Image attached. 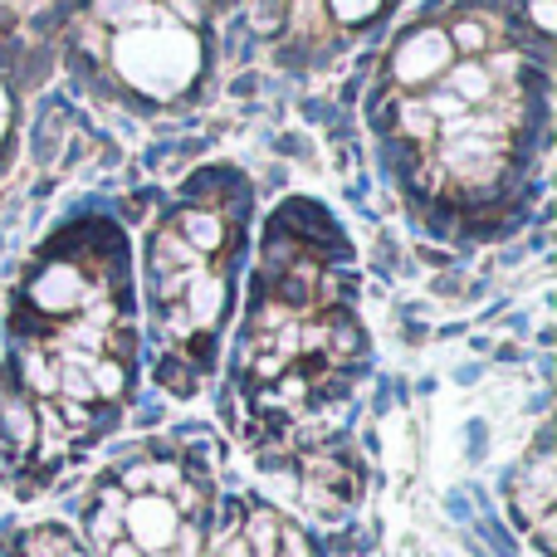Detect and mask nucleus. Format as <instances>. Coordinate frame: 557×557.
<instances>
[{
  "label": "nucleus",
  "instance_id": "obj_5",
  "mask_svg": "<svg viewBox=\"0 0 557 557\" xmlns=\"http://www.w3.org/2000/svg\"><path fill=\"white\" fill-rule=\"evenodd\" d=\"M211 0H69L59 64L117 113H191L215 84Z\"/></svg>",
  "mask_w": 557,
  "mask_h": 557
},
{
  "label": "nucleus",
  "instance_id": "obj_4",
  "mask_svg": "<svg viewBox=\"0 0 557 557\" xmlns=\"http://www.w3.org/2000/svg\"><path fill=\"white\" fill-rule=\"evenodd\" d=\"M255 245V186L235 162H206L162 196L143 231L137 323L162 392L191 401L215 376Z\"/></svg>",
  "mask_w": 557,
  "mask_h": 557
},
{
  "label": "nucleus",
  "instance_id": "obj_11",
  "mask_svg": "<svg viewBox=\"0 0 557 557\" xmlns=\"http://www.w3.org/2000/svg\"><path fill=\"white\" fill-rule=\"evenodd\" d=\"M480 10H490L519 45H529L539 59L553 64V0H474Z\"/></svg>",
  "mask_w": 557,
  "mask_h": 557
},
{
  "label": "nucleus",
  "instance_id": "obj_8",
  "mask_svg": "<svg viewBox=\"0 0 557 557\" xmlns=\"http://www.w3.org/2000/svg\"><path fill=\"white\" fill-rule=\"evenodd\" d=\"M196 557H318V543L278 504L260 499V494H235V499L215 504Z\"/></svg>",
  "mask_w": 557,
  "mask_h": 557
},
{
  "label": "nucleus",
  "instance_id": "obj_2",
  "mask_svg": "<svg viewBox=\"0 0 557 557\" xmlns=\"http://www.w3.org/2000/svg\"><path fill=\"white\" fill-rule=\"evenodd\" d=\"M133 240L78 211L25 255L5 298L0 474L20 499L54 490L123 425L143 372Z\"/></svg>",
  "mask_w": 557,
  "mask_h": 557
},
{
  "label": "nucleus",
  "instance_id": "obj_7",
  "mask_svg": "<svg viewBox=\"0 0 557 557\" xmlns=\"http://www.w3.org/2000/svg\"><path fill=\"white\" fill-rule=\"evenodd\" d=\"M260 45L284 74H318L392 29L406 0H245Z\"/></svg>",
  "mask_w": 557,
  "mask_h": 557
},
{
  "label": "nucleus",
  "instance_id": "obj_14",
  "mask_svg": "<svg viewBox=\"0 0 557 557\" xmlns=\"http://www.w3.org/2000/svg\"><path fill=\"white\" fill-rule=\"evenodd\" d=\"M215 5V15H221V10H231V5H240V0H211Z\"/></svg>",
  "mask_w": 557,
  "mask_h": 557
},
{
  "label": "nucleus",
  "instance_id": "obj_10",
  "mask_svg": "<svg viewBox=\"0 0 557 557\" xmlns=\"http://www.w3.org/2000/svg\"><path fill=\"white\" fill-rule=\"evenodd\" d=\"M513 513L529 523V533L539 539V548H548V513H553V465H548V445L529 455V465L513 480Z\"/></svg>",
  "mask_w": 557,
  "mask_h": 557
},
{
  "label": "nucleus",
  "instance_id": "obj_3",
  "mask_svg": "<svg viewBox=\"0 0 557 557\" xmlns=\"http://www.w3.org/2000/svg\"><path fill=\"white\" fill-rule=\"evenodd\" d=\"M221 411L264 465L343 441L372 367L357 245L318 196H284L250 245Z\"/></svg>",
  "mask_w": 557,
  "mask_h": 557
},
{
  "label": "nucleus",
  "instance_id": "obj_12",
  "mask_svg": "<svg viewBox=\"0 0 557 557\" xmlns=\"http://www.w3.org/2000/svg\"><path fill=\"white\" fill-rule=\"evenodd\" d=\"M0 557H88L64 523H29L0 539Z\"/></svg>",
  "mask_w": 557,
  "mask_h": 557
},
{
  "label": "nucleus",
  "instance_id": "obj_6",
  "mask_svg": "<svg viewBox=\"0 0 557 557\" xmlns=\"http://www.w3.org/2000/svg\"><path fill=\"white\" fill-rule=\"evenodd\" d=\"M215 513V474L201 445L143 441L94 474L78 504L88 557H196Z\"/></svg>",
  "mask_w": 557,
  "mask_h": 557
},
{
  "label": "nucleus",
  "instance_id": "obj_13",
  "mask_svg": "<svg viewBox=\"0 0 557 557\" xmlns=\"http://www.w3.org/2000/svg\"><path fill=\"white\" fill-rule=\"evenodd\" d=\"M20 103H25V88L15 84V74L0 59V176L10 172L15 147H20Z\"/></svg>",
  "mask_w": 557,
  "mask_h": 557
},
{
  "label": "nucleus",
  "instance_id": "obj_9",
  "mask_svg": "<svg viewBox=\"0 0 557 557\" xmlns=\"http://www.w3.org/2000/svg\"><path fill=\"white\" fill-rule=\"evenodd\" d=\"M69 0H0V59L20 88H35L59 59Z\"/></svg>",
  "mask_w": 557,
  "mask_h": 557
},
{
  "label": "nucleus",
  "instance_id": "obj_1",
  "mask_svg": "<svg viewBox=\"0 0 557 557\" xmlns=\"http://www.w3.org/2000/svg\"><path fill=\"white\" fill-rule=\"evenodd\" d=\"M362 123L396 201L445 245L519 231L553 152V64L474 0H435L386 29Z\"/></svg>",
  "mask_w": 557,
  "mask_h": 557
}]
</instances>
